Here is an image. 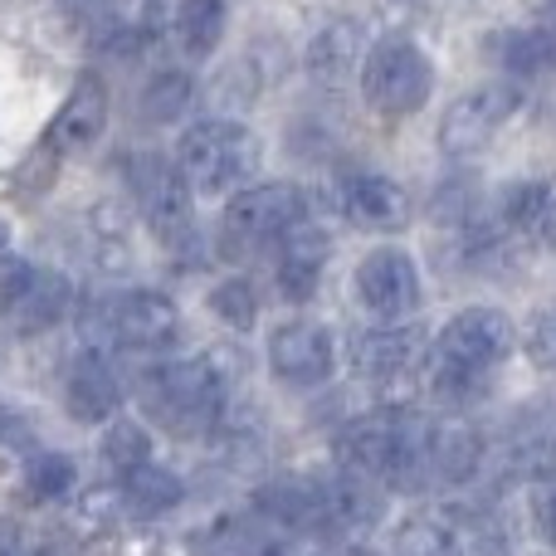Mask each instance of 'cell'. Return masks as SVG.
I'll return each instance as SVG.
<instances>
[{
    "label": "cell",
    "instance_id": "6",
    "mask_svg": "<svg viewBox=\"0 0 556 556\" xmlns=\"http://www.w3.org/2000/svg\"><path fill=\"white\" fill-rule=\"evenodd\" d=\"M434 93V64L415 39H381V45L366 49L362 59V98L371 113L386 117H405L420 113Z\"/></svg>",
    "mask_w": 556,
    "mask_h": 556
},
{
    "label": "cell",
    "instance_id": "36",
    "mask_svg": "<svg viewBox=\"0 0 556 556\" xmlns=\"http://www.w3.org/2000/svg\"><path fill=\"white\" fill-rule=\"evenodd\" d=\"M10 430V410H5V405H0V434H5Z\"/></svg>",
    "mask_w": 556,
    "mask_h": 556
},
{
    "label": "cell",
    "instance_id": "29",
    "mask_svg": "<svg viewBox=\"0 0 556 556\" xmlns=\"http://www.w3.org/2000/svg\"><path fill=\"white\" fill-rule=\"evenodd\" d=\"M25 483H29V498H35V503L64 498V493L74 489V459H64V454H35Z\"/></svg>",
    "mask_w": 556,
    "mask_h": 556
},
{
    "label": "cell",
    "instance_id": "9",
    "mask_svg": "<svg viewBox=\"0 0 556 556\" xmlns=\"http://www.w3.org/2000/svg\"><path fill=\"white\" fill-rule=\"evenodd\" d=\"M420 362H430V337L425 327H410V323H386V327H371L352 342V366L371 391H395L405 386Z\"/></svg>",
    "mask_w": 556,
    "mask_h": 556
},
{
    "label": "cell",
    "instance_id": "13",
    "mask_svg": "<svg viewBox=\"0 0 556 556\" xmlns=\"http://www.w3.org/2000/svg\"><path fill=\"white\" fill-rule=\"evenodd\" d=\"M269 371L288 391H317L332 381L337 371V346L327 337V327L317 323H283L269 332Z\"/></svg>",
    "mask_w": 556,
    "mask_h": 556
},
{
    "label": "cell",
    "instance_id": "23",
    "mask_svg": "<svg viewBox=\"0 0 556 556\" xmlns=\"http://www.w3.org/2000/svg\"><path fill=\"white\" fill-rule=\"evenodd\" d=\"M68 278L59 274V269H35V278H29V293H25V303L15 307V327L25 337H35V332H49V327L64 317V307H68Z\"/></svg>",
    "mask_w": 556,
    "mask_h": 556
},
{
    "label": "cell",
    "instance_id": "15",
    "mask_svg": "<svg viewBox=\"0 0 556 556\" xmlns=\"http://www.w3.org/2000/svg\"><path fill=\"white\" fill-rule=\"evenodd\" d=\"M103 127H108V88H103V78L78 74L74 93L64 98V113L54 117V127H49V137H45V156L49 162H59V156L88 152V147L103 137Z\"/></svg>",
    "mask_w": 556,
    "mask_h": 556
},
{
    "label": "cell",
    "instance_id": "17",
    "mask_svg": "<svg viewBox=\"0 0 556 556\" xmlns=\"http://www.w3.org/2000/svg\"><path fill=\"white\" fill-rule=\"evenodd\" d=\"M323 489V508H327V522L332 532H362V528H376L386 513V489L376 479H362L352 469H332L327 479H317Z\"/></svg>",
    "mask_w": 556,
    "mask_h": 556
},
{
    "label": "cell",
    "instance_id": "1",
    "mask_svg": "<svg viewBox=\"0 0 556 556\" xmlns=\"http://www.w3.org/2000/svg\"><path fill=\"white\" fill-rule=\"evenodd\" d=\"M518 346V327L498 307H464L430 342V395L444 410H469L493 391L498 366Z\"/></svg>",
    "mask_w": 556,
    "mask_h": 556
},
{
    "label": "cell",
    "instance_id": "16",
    "mask_svg": "<svg viewBox=\"0 0 556 556\" xmlns=\"http://www.w3.org/2000/svg\"><path fill=\"white\" fill-rule=\"evenodd\" d=\"M327 254H332V240H327L323 225L313 220H298L293 230L278 240V288H283L288 303H307L323 283V269H327Z\"/></svg>",
    "mask_w": 556,
    "mask_h": 556
},
{
    "label": "cell",
    "instance_id": "26",
    "mask_svg": "<svg viewBox=\"0 0 556 556\" xmlns=\"http://www.w3.org/2000/svg\"><path fill=\"white\" fill-rule=\"evenodd\" d=\"M191 103H195L191 74H181V68H166V74H156L152 84L142 88V98H137V113H142L147 123H176V117H181Z\"/></svg>",
    "mask_w": 556,
    "mask_h": 556
},
{
    "label": "cell",
    "instance_id": "7",
    "mask_svg": "<svg viewBox=\"0 0 556 556\" xmlns=\"http://www.w3.org/2000/svg\"><path fill=\"white\" fill-rule=\"evenodd\" d=\"M127 181H132L137 211H142L147 230L156 235V244L172 254H186L195 240V211H191V181L176 162L156 152H142L127 162Z\"/></svg>",
    "mask_w": 556,
    "mask_h": 556
},
{
    "label": "cell",
    "instance_id": "18",
    "mask_svg": "<svg viewBox=\"0 0 556 556\" xmlns=\"http://www.w3.org/2000/svg\"><path fill=\"white\" fill-rule=\"evenodd\" d=\"M362 59H366V45H362V25H356V20H332V25L317 29L303 49L307 78L323 88H342L346 78L362 68Z\"/></svg>",
    "mask_w": 556,
    "mask_h": 556
},
{
    "label": "cell",
    "instance_id": "21",
    "mask_svg": "<svg viewBox=\"0 0 556 556\" xmlns=\"http://www.w3.org/2000/svg\"><path fill=\"white\" fill-rule=\"evenodd\" d=\"M503 220L513 235H522L538 250H556V176L518 181L503 195Z\"/></svg>",
    "mask_w": 556,
    "mask_h": 556
},
{
    "label": "cell",
    "instance_id": "35",
    "mask_svg": "<svg viewBox=\"0 0 556 556\" xmlns=\"http://www.w3.org/2000/svg\"><path fill=\"white\" fill-rule=\"evenodd\" d=\"M327 556H371V552H366V547H352V542H342V547H332Z\"/></svg>",
    "mask_w": 556,
    "mask_h": 556
},
{
    "label": "cell",
    "instance_id": "28",
    "mask_svg": "<svg viewBox=\"0 0 556 556\" xmlns=\"http://www.w3.org/2000/svg\"><path fill=\"white\" fill-rule=\"evenodd\" d=\"M211 313L244 332V327H254V317H260V293H254V283H244V278H225V283L211 288Z\"/></svg>",
    "mask_w": 556,
    "mask_h": 556
},
{
    "label": "cell",
    "instance_id": "22",
    "mask_svg": "<svg viewBox=\"0 0 556 556\" xmlns=\"http://www.w3.org/2000/svg\"><path fill=\"white\" fill-rule=\"evenodd\" d=\"M176 45H181L186 59H211L225 39V0H181L172 15Z\"/></svg>",
    "mask_w": 556,
    "mask_h": 556
},
{
    "label": "cell",
    "instance_id": "31",
    "mask_svg": "<svg viewBox=\"0 0 556 556\" xmlns=\"http://www.w3.org/2000/svg\"><path fill=\"white\" fill-rule=\"evenodd\" d=\"M522 459L532 464V479L556 483V425H547L542 434H532V444H522Z\"/></svg>",
    "mask_w": 556,
    "mask_h": 556
},
{
    "label": "cell",
    "instance_id": "3",
    "mask_svg": "<svg viewBox=\"0 0 556 556\" xmlns=\"http://www.w3.org/2000/svg\"><path fill=\"white\" fill-rule=\"evenodd\" d=\"M88 346H123L132 356H162L181 342V307L156 288H127V293L93 298L84 313Z\"/></svg>",
    "mask_w": 556,
    "mask_h": 556
},
{
    "label": "cell",
    "instance_id": "10",
    "mask_svg": "<svg viewBox=\"0 0 556 556\" xmlns=\"http://www.w3.org/2000/svg\"><path fill=\"white\" fill-rule=\"evenodd\" d=\"M483 454H489V444H483L479 425L464 410L425 415L420 420V459H425L430 483L459 489V483H469L483 469Z\"/></svg>",
    "mask_w": 556,
    "mask_h": 556
},
{
    "label": "cell",
    "instance_id": "14",
    "mask_svg": "<svg viewBox=\"0 0 556 556\" xmlns=\"http://www.w3.org/2000/svg\"><path fill=\"white\" fill-rule=\"evenodd\" d=\"M64 410L78 425H108L123 410V376L103 346H84L64 376Z\"/></svg>",
    "mask_w": 556,
    "mask_h": 556
},
{
    "label": "cell",
    "instance_id": "19",
    "mask_svg": "<svg viewBox=\"0 0 556 556\" xmlns=\"http://www.w3.org/2000/svg\"><path fill=\"white\" fill-rule=\"evenodd\" d=\"M211 459L225 464V469H250V464L264 459V440H269V430H264V415L254 410L250 401H230L220 415L211 420Z\"/></svg>",
    "mask_w": 556,
    "mask_h": 556
},
{
    "label": "cell",
    "instance_id": "34",
    "mask_svg": "<svg viewBox=\"0 0 556 556\" xmlns=\"http://www.w3.org/2000/svg\"><path fill=\"white\" fill-rule=\"evenodd\" d=\"M538 25H547L552 35H556V0H542V10H538Z\"/></svg>",
    "mask_w": 556,
    "mask_h": 556
},
{
    "label": "cell",
    "instance_id": "11",
    "mask_svg": "<svg viewBox=\"0 0 556 556\" xmlns=\"http://www.w3.org/2000/svg\"><path fill=\"white\" fill-rule=\"evenodd\" d=\"M356 303L381 323H401L420 307V269L405 250H371L352 274Z\"/></svg>",
    "mask_w": 556,
    "mask_h": 556
},
{
    "label": "cell",
    "instance_id": "8",
    "mask_svg": "<svg viewBox=\"0 0 556 556\" xmlns=\"http://www.w3.org/2000/svg\"><path fill=\"white\" fill-rule=\"evenodd\" d=\"M522 88L518 84H483L469 88L459 103L444 113L440 123V147L450 156H479L483 147L498 142V132L522 113Z\"/></svg>",
    "mask_w": 556,
    "mask_h": 556
},
{
    "label": "cell",
    "instance_id": "33",
    "mask_svg": "<svg viewBox=\"0 0 556 556\" xmlns=\"http://www.w3.org/2000/svg\"><path fill=\"white\" fill-rule=\"evenodd\" d=\"M528 356L542 371H556V313H542L528 332Z\"/></svg>",
    "mask_w": 556,
    "mask_h": 556
},
{
    "label": "cell",
    "instance_id": "24",
    "mask_svg": "<svg viewBox=\"0 0 556 556\" xmlns=\"http://www.w3.org/2000/svg\"><path fill=\"white\" fill-rule=\"evenodd\" d=\"M181 479H176L172 469H162V464H137V469L123 473V498L132 513H142V518H156V513H172L176 503H181Z\"/></svg>",
    "mask_w": 556,
    "mask_h": 556
},
{
    "label": "cell",
    "instance_id": "30",
    "mask_svg": "<svg viewBox=\"0 0 556 556\" xmlns=\"http://www.w3.org/2000/svg\"><path fill=\"white\" fill-rule=\"evenodd\" d=\"M29 278H35V264L0 250V317H15V307L25 303V293H29Z\"/></svg>",
    "mask_w": 556,
    "mask_h": 556
},
{
    "label": "cell",
    "instance_id": "12",
    "mask_svg": "<svg viewBox=\"0 0 556 556\" xmlns=\"http://www.w3.org/2000/svg\"><path fill=\"white\" fill-rule=\"evenodd\" d=\"M332 205L342 211V220L352 230H366V235H401L415 215L410 191L401 181H391V176H371V172L342 176L332 186Z\"/></svg>",
    "mask_w": 556,
    "mask_h": 556
},
{
    "label": "cell",
    "instance_id": "5",
    "mask_svg": "<svg viewBox=\"0 0 556 556\" xmlns=\"http://www.w3.org/2000/svg\"><path fill=\"white\" fill-rule=\"evenodd\" d=\"M298 220H307V201L298 186H244L230 195L220 220V260H254L260 250H274Z\"/></svg>",
    "mask_w": 556,
    "mask_h": 556
},
{
    "label": "cell",
    "instance_id": "20",
    "mask_svg": "<svg viewBox=\"0 0 556 556\" xmlns=\"http://www.w3.org/2000/svg\"><path fill=\"white\" fill-rule=\"evenodd\" d=\"M483 54L498 68L518 78H547L556 74V35L547 25H518V29H493L483 39Z\"/></svg>",
    "mask_w": 556,
    "mask_h": 556
},
{
    "label": "cell",
    "instance_id": "4",
    "mask_svg": "<svg viewBox=\"0 0 556 556\" xmlns=\"http://www.w3.org/2000/svg\"><path fill=\"white\" fill-rule=\"evenodd\" d=\"M176 166L186 172L191 191H201V195L244 191V186H254V176H260V137L244 123L211 117V123H195L181 132Z\"/></svg>",
    "mask_w": 556,
    "mask_h": 556
},
{
    "label": "cell",
    "instance_id": "2",
    "mask_svg": "<svg viewBox=\"0 0 556 556\" xmlns=\"http://www.w3.org/2000/svg\"><path fill=\"white\" fill-rule=\"evenodd\" d=\"M244 371V356L235 346H211L195 352L186 362H162L152 371H142L137 391L142 405L152 410V420H162L176 434L211 430V420L230 405V391Z\"/></svg>",
    "mask_w": 556,
    "mask_h": 556
},
{
    "label": "cell",
    "instance_id": "32",
    "mask_svg": "<svg viewBox=\"0 0 556 556\" xmlns=\"http://www.w3.org/2000/svg\"><path fill=\"white\" fill-rule=\"evenodd\" d=\"M532 522H538L542 542L556 552V483L532 479Z\"/></svg>",
    "mask_w": 556,
    "mask_h": 556
},
{
    "label": "cell",
    "instance_id": "27",
    "mask_svg": "<svg viewBox=\"0 0 556 556\" xmlns=\"http://www.w3.org/2000/svg\"><path fill=\"white\" fill-rule=\"evenodd\" d=\"M103 459L113 464L117 473L137 469V464H152V440H147V430H142L137 420L117 415V420H108V434H103Z\"/></svg>",
    "mask_w": 556,
    "mask_h": 556
},
{
    "label": "cell",
    "instance_id": "25",
    "mask_svg": "<svg viewBox=\"0 0 556 556\" xmlns=\"http://www.w3.org/2000/svg\"><path fill=\"white\" fill-rule=\"evenodd\" d=\"M395 556H454V528L450 513H415L395 528Z\"/></svg>",
    "mask_w": 556,
    "mask_h": 556
}]
</instances>
